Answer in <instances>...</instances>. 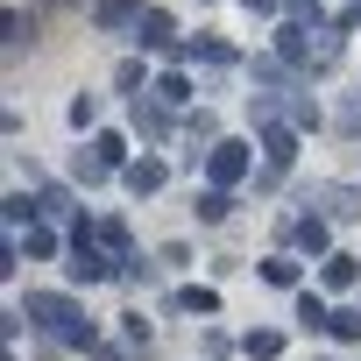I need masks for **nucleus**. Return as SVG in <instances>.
<instances>
[{"instance_id":"2eb2a0df","label":"nucleus","mask_w":361,"mask_h":361,"mask_svg":"<svg viewBox=\"0 0 361 361\" xmlns=\"http://www.w3.org/2000/svg\"><path fill=\"white\" fill-rule=\"evenodd\" d=\"M241 347H248V354H255V361H269V354H283V333H269V326H262V333H248V340H241Z\"/></svg>"},{"instance_id":"f8f14e48","label":"nucleus","mask_w":361,"mask_h":361,"mask_svg":"<svg viewBox=\"0 0 361 361\" xmlns=\"http://www.w3.org/2000/svg\"><path fill=\"white\" fill-rule=\"evenodd\" d=\"M227 213H234V199H227V192H199V220H206V227H220Z\"/></svg>"},{"instance_id":"a211bd4d","label":"nucleus","mask_w":361,"mask_h":361,"mask_svg":"<svg viewBox=\"0 0 361 361\" xmlns=\"http://www.w3.org/2000/svg\"><path fill=\"white\" fill-rule=\"evenodd\" d=\"M99 241H106V248L128 262V227H121V220H99Z\"/></svg>"},{"instance_id":"a878e982","label":"nucleus","mask_w":361,"mask_h":361,"mask_svg":"<svg viewBox=\"0 0 361 361\" xmlns=\"http://www.w3.org/2000/svg\"><path fill=\"white\" fill-rule=\"evenodd\" d=\"M241 8H248V15H276V8H283V0H241Z\"/></svg>"},{"instance_id":"b1692460","label":"nucleus","mask_w":361,"mask_h":361,"mask_svg":"<svg viewBox=\"0 0 361 361\" xmlns=\"http://www.w3.org/2000/svg\"><path fill=\"white\" fill-rule=\"evenodd\" d=\"M290 128H319V106L312 99H290Z\"/></svg>"},{"instance_id":"4be33fe9","label":"nucleus","mask_w":361,"mask_h":361,"mask_svg":"<svg viewBox=\"0 0 361 361\" xmlns=\"http://www.w3.org/2000/svg\"><path fill=\"white\" fill-rule=\"evenodd\" d=\"M142 85H149V78H142V64L128 57V64H121V92H135V99H142Z\"/></svg>"},{"instance_id":"f03ea898","label":"nucleus","mask_w":361,"mask_h":361,"mask_svg":"<svg viewBox=\"0 0 361 361\" xmlns=\"http://www.w3.org/2000/svg\"><path fill=\"white\" fill-rule=\"evenodd\" d=\"M92 220H78V234H71V283H99V276H114V262L92 248Z\"/></svg>"},{"instance_id":"1a4fd4ad","label":"nucleus","mask_w":361,"mask_h":361,"mask_svg":"<svg viewBox=\"0 0 361 361\" xmlns=\"http://www.w3.org/2000/svg\"><path fill=\"white\" fill-rule=\"evenodd\" d=\"M156 99H163V106H185V99H192V78H185V71H163V78H156Z\"/></svg>"},{"instance_id":"7ed1b4c3","label":"nucleus","mask_w":361,"mask_h":361,"mask_svg":"<svg viewBox=\"0 0 361 361\" xmlns=\"http://www.w3.org/2000/svg\"><path fill=\"white\" fill-rule=\"evenodd\" d=\"M206 177H213V192H227L234 177H248V149L241 142H213L206 149Z\"/></svg>"},{"instance_id":"412c9836","label":"nucleus","mask_w":361,"mask_h":361,"mask_svg":"<svg viewBox=\"0 0 361 361\" xmlns=\"http://www.w3.org/2000/svg\"><path fill=\"white\" fill-rule=\"evenodd\" d=\"M29 36H36V22H29V15H8V50H22Z\"/></svg>"},{"instance_id":"aec40b11","label":"nucleus","mask_w":361,"mask_h":361,"mask_svg":"<svg viewBox=\"0 0 361 361\" xmlns=\"http://www.w3.org/2000/svg\"><path fill=\"white\" fill-rule=\"evenodd\" d=\"M177 305H185V312H220V298H213V290H177Z\"/></svg>"},{"instance_id":"f3484780","label":"nucleus","mask_w":361,"mask_h":361,"mask_svg":"<svg viewBox=\"0 0 361 361\" xmlns=\"http://www.w3.org/2000/svg\"><path fill=\"white\" fill-rule=\"evenodd\" d=\"M92 121H99V99L78 92V99H71V128H92Z\"/></svg>"},{"instance_id":"5701e85b","label":"nucleus","mask_w":361,"mask_h":361,"mask_svg":"<svg viewBox=\"0 0 361 361\" xmlns=\"http://www.w3.org/2000/svg\"><path fill=\"white\" fill-rule=\"evenodd\" d=\"M255 85H290V71H283V64H269V57H262V64H255Z\"/></svg>"},{"instance_id":"f257e3e1","label":"nucleus","mask_w":361,"mask_h":361,"mask_svg":"<svg viewBox=\"0 0 361 361\" xmlns=\"http://www.w3.org/2000/svg\"><path fill=\"white\" fill-rule=\"evenodd\" d=\"M29 319H36L50 340H64V347H92V319H78V305H71V298L36 290V298H29Z\"/></svg>"},{"instance_id":"9b49d317","label":"nucleus","mask_w":361,"mask_h":361,"mask_svg":"<svg viewBox=\"0 0 361 361\" xmlns=\"http://www.w3.org/2000/svg\"><path fill=\"white\" fill-rule=\"evenodd\" d=\"M326 319H333V312H326V298H312V290H298V326H305V333H319Z\"/></svg>"},{"instance_id":"9d476101","label":"nucleus","mask_w":361,"mask_h":361,"mask_svg":"<svg viewBox=\"0 0 361 361\" xmlns=\"http://www.w3.org/2000/svg\"><path fill=\"white\" fill-rule=\"evenodd\" d=\"M135 128H142L149 142H163V135H170V121H163V106H149V99H135Z\"/></svg>"},{"instance_id":"39448f33","label":"nucleus","mask_w":361,"mask_h":361,"mask_svg":"<svg viewBox=\"0 0 361 361\" xmlns=\"http://www.w3.org/2000/svg\"><path fill=\"white\" fill-rule=\"evenodd\" d=\"M262 156H269V170H290V163H298V128L269 121V128H262Z\"/></svg>"},{"instance_id":"4468645a","label":"nucleus","mask_w":361,"mask_h":361,"mask_svg":"<svg viewBox=\"0 0 361 361\" xmlns=\"http://www.w3.org/2000/svg\"><path fill=\"white\" fill-rule=\"evenodd\" d=\"M354 276H361V262H354V255H326V283H333V290H347Z\"/></svg>"},{"instance_id":"ddd939ff","label":"nucleus","mask_w":361,"mask_h":361,"mask_svg":"<svg viewBox=\"0 0 361 361\" xmlns=\"http://www.w3.org/2000/svg\"><path fill=\"white\" fill-rule=\"evenodd\" d=\"M262 283L290 290V283H298V262H290V255H269V262H262Z\"/></svg>"},{"instance_id":"0eeeda50","label":"nucleus","mask_w":361,"mask_h":361,"mask_svg":"<svg viewBox=\"0 0 361 361\" xmlns=\"http://www.w3.org/2000/svg\"><path fill=\"white\" fill-rule=\"evenodd\" d=\"M121 177H128V192H156V185H163V177H170V170H163L156 156H142V163H128Z\"/></svg>"},{"instance_id":"20e7f679","label":"nucleus","mask_w":361,"mask_h":361,"mask_svg":"<svg viewBox=\"0 0 361 361\" xmlns=\"http://www.w3.org/2000/svg\"><path fill=\"white\" fill-rule=\"evenodd\" d=\"M149 8H142V0H92V22L106 29V36H121V29H135Z\"/></svg>"},{"instance_id":"dca6fc26","label":"nucleus","mask_w":361,"mask_h":361,"mask_svg":"<svg viewBox=\"0 0 361 361\" xmlns=\"http://www.w3.org/2000/svg\"><path fill=\"white\" fill-rule=\"evenodd\" d=\"M326 333H333V340H361V312H333Z\"/></svg>"},{"instance_id":"6e6552de","label":"nucleus","mask_w":361,"mask_h":361,"mask_svg":"<svg viewBox=\"0 0 361 361\" xmlns=\"http://www.w3.org/2000/svg\"><path fill=\"white\" fill-rule=\"evenodd\" d=\"M92 156H99L106 170H128V142H121L114 128H106V135H92Z\"/></svg>"},{"instance_id":"6ab92c4d","label":"nucleus","mask_w":361,"mask_h":361,"mask_svg":"<svg viewBox=\"0 0 361 361\" xmlns=\"http://www.w3.org/2000/svg\"><path fill=\"white\" fill-rule=\"evenodd\" d=\"M298 248L319 255V248H326V220H298Z\"/></svg>"},{"instance_id":"393cba45","label":"nucleus","mask_w":361,"mask_h":361,"mask_svg":"<svg viewBox=\"0 0 361 361\" xmlns=\"http://www.w3.org/2000/svg\"><path fill=\"white\" fill-rule=\"evenodd\" d=\"M29 213H43V206H29V199L15 192V199H8V227H29Z\"/></svg>"},{"instance_id":"423d86ee","label":"nucleus","mask_w":361,"mask_h":361,"mask_svg":"<svg viewBox=\"0 0 361 361\" xmlns=\"http://www.w3.org/2000/svg\"><path fill=\"white\" fill-rule=\"evenodd\" d=\"M135 43H149V50H177V43H170V15H163V8H149V15L135 22Z\"/></svg>"}]
</instances>
